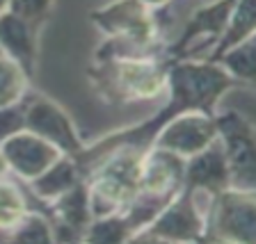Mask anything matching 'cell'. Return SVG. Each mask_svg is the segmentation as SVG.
Instances as JSON below:
<instances>
[{
	"mask_svg": "<svg viewBox=\"0 0 256 244\" xmlns=\"http://www.w3.org/2000/svg\"><path fill=\"white\" fill-rule=\"evenodd\" d=\"M234 89H245L236 78H231L226 71L215 62L206 59H174L167 69V101L165 105L156 110L149 119H144L133 126L112 130L106 137L87 144L85 151L78 155V162L87 174V167L103 153L117 149V146H133V149H146L154 142L156 133L165 126L170 119H174L181 112H206L213 114L218 110V103Z\"/></svg>",
	"mask_w": 256,
	"mask_h": 244,
	"instance_id": "obj_1",
	"label": "cell"
},
{
	"mask_svg": "<svg viewBox=\"0 0 256 244\" xmlns=\"http://www.w3.org/2000/svg\"><path fill=\"white\" fill-rule=\"evenodd\" d=\"M170 64L165 48L138 55H94L87 75L108 105H130L156 101L165 94Z\"/></svg>",
	"mask_w": 256,
	"mask_h": 244,
	"instance_id": "obj_2",
	"label": "cell"
},
{
	"mask_svg": "<svg viewBox=\"0 0 256 244\" xmlns=\"http://www.w3.org/2000/svg\"><path fill=\"white\" fill-rule=\"evenodd\" d=\"M158 11L140 0H112L90 11V21L103 32L106 41L94 55H138L162 50Z\"/></svg>",
	"mask_w": 256,
	"mask_h": 244,
	"instance_id": "obj_3",
	"label": "cell"
},
{
	"mask_svg": "<svg viewBox=\"0 0 256 244\" xmlns=\"http://www.w3.org/2000/svg\"><path fill=\"white\" fill-rule=\"evenodd\" d=\"M144 149L117 146L87 167L92 219L122 213L140 192V160Z\"/></svg>",
	"mask_w": 256,
	"mask_h": 244,
	"instance_id": "obj_4",
	"label": "cell"
},
{
	"mask_svg": "<svg viewBox=\"0 0 256 244\" xmlns=\"http://www.w3.org/2000/svg\"><path fill=\"white\" fill-rule=\"evenodd\" d=\"M204 242H256V190L226 187L208 199Z\"/></svg>",
	"mask_w": 256,
	"mask_h": 244,
	"instance_id": "obj_5",
	"label": "cell"
},
{
	"mask_svg": "<svg viewBox=\"0 0 256 244\" xmlns=\"http://www.w3.org/2000/svg\"><path fill=\"white\" fill-rule=\"evenodd\" d=\"M206 210L199 208V194L181 185L162 210L151 219L135 240L146 242H204Z\"/></svg>",
	"mask_w": 256,
	"mask_h": 244,
	"instance_id": "obj_6",
	"label": "cell"
},
{
	"mask_svg": "<svg viewBox=\"0 0 256 244\" xmlns=\"http://www.w3.org/2000/svg\"><path fill=\"white\" fill-rule=\"evenodd\" d=\"M218 142L231 174V187L256 190V128L236 110H215Z\"/></svg>",
	"mask_w": 256,
	"mask_h": 244,
	"instance_id": "obj_7",
	"label": "cell"
},
{
	"mask_svg": "<svg viewBox=\"0 0 256 244\" xmlns=\"http://www.w3.org/2000/svg\"><path fill=\"white\" fill-rule=\"evenodd\" d=\"M23 121H26V130L50 142L64 155L78 158L87 146V142L80 137L74 117L60 103L44 94L28 91L23 96Z\"/></svg>",
	"mask_w": 256,
	"mask_h": 244,
	"instance_id": "obj_8",
	"label": "cell"
},
{
	"mask_svg": "<svg viewBox=\"0 0 256 244\" xmlns=\"http://www.w3.org/2000/svg\"><path fill=\"white\" fill-rule=\"evenodd\" d=\"M213 114L197 112V110L176 114L174 119H170L156 133L154 142L149 146L167 149L172 153L181 155L183 160L192 158V155H197L199 151H204L206 146H210L218 139V128H215Z\"/></svg>",
	"mask_w": 256,
	"mask_h": 244,
	"instance_id": "obj_9",
	"label": "cell"
},
{
	"mask_svg": "<svg viewBox=\"0 0 256 244\" xmlns=\"http://www.w3.org/2000/svg\"><path fill=\"white\" fill-rule=\"evenodd\" d=\"M236 2L238 0H210L206 5L197 7L188 16V21L183 23L181 34L165 46V55L174 62V59L188 57V53L199 41H208V46H210L222 34Z\"/></svg>",
	"mask_w": 256,
	"mask_h": 244,
	"instance_id": "obj_10",
	"label": "cell"
},
{
	"mask_svg": "<svg viewBox=\"0 0 256 244\" xmlns=\"http://www.w3.org/2000/svg\"><path fill=\"white\" fill-rule=\"evenodd\" d=\"M0 153L7 162L10 174L18 176L21 181L30 183L37 176H42L55 160H60L64 153H60L50 142L42 139L39 135L30 130H18L16 135L0 142Z\"/></svg>",
	"mask_w": 256,
	"mask_h": 244,
	"instance_id": "obj_11",
	"label": "cell"
},
{
	"mask_svg": "<svg viewBox=\"0 0 256 244\" xmlns=\"http://www.w3.org/2000/svg\"><path fill=\"white\" fill-rule=\"evenodd\" d=\"M186 160L160 146H146L140 160V192L158 199H172L183 185Z\"/></svg>",
	"mask_w": 256,
	"mask_h": 244,
	"instance_id": "obj_12",
	"label": "cell"
},
{
	"mask_svg": "<svg viewBox=\"0 0 256 244\" xmlns=\"http://www.w3.org/2000/svg\"><path fill=\"white\" fill-rule=\"evenodd\" d=\"M183 187L192 190L194 194H204L208 199L231 187L229 165H226V158H224V151L218 139L204 151H199L197 155L186 160Z\"/></svg>",
	"mask_w": 256,
	"mask_h": 244,
	"instance_id": "obj_13",
	"label": "cell"
},
{
	"mask_svg": "<svg viewBox=\"0 0 256 244\" xmlns=\"http://www.w3.org/2000/svg\"><path fill=\"white\" fill-rule=\"evenodd\" d=\"M39 34H42L39 27L18 18L10 9L0 14V50L5 53V57L18 64L30 80H34L37 75Z\"/></svg>",
	"mask_w": 256,
	"mask_h": 244,
	"instance_id": "obj_14",
	"label": "cell"
},
{
	"mask_svg": "<svg viewBox=\"0 0 256 244\" xmlns=\"http://www.w3.org/2000/svg\"><path fill=\"white\" fill-rule=\"evenodd\" d=\"M50 206V222L55 229V242H74V240H82L87 224L92 222V210H90V194H87V183H78L71 187L69 192L60 194L58 199L48 203Z\"/></svg>",
	"mask_w": 256,
	"mask_h": 244,
	"instance_id": "obj_15",
	"label": "cell"
},
{
	"mask_svg": "<svg viewBox=\"0 0 256 244\" xmlns=\"http://www.w3.org/2000/svg\"><path fill=\"white\" fill-rule=\"evenodd\" d=\"M85 178H87V174L78 160L71 158V155H62L42 176H37L28 185H30V190L34 192L37 199H42L44 203H50L53 199H58L64 192H69L71 187H76L78 183L85 181Z\"/></svg>",
	"mask_w": 256,
	"mask_h": 244,
	"instance_id": "obj_16",
	"label": "cell"
},
{
	"mask_svg": "<svg viewBox=\"0 0 256 244\" xmlns=\"http://www.w3.org/2000/svg\"><path fill=\"white\" fill-rule=\"evenodd\" d=\"M256 37V0H238L231 11L229 21L224 25L222 34L210 43L208 53L202 59L206 62H218L220 55L226 53L229 48Z\"/></svg>",
	"mask_w": 256,
	"mask_h": 244,
	"instance_id": "obj_17",
	"label": "cell"
},
{
	"mask_svg": "<svg viewBox=\"0 0 256 244\" xmlns=\"http://www.w3.org/2000/svg\"><path fill=\"white\" fill-rule=\"evenodd\" d=\"M220 64L231 78H236L240 85H245L247 89L254 87V73H256V37L247 39V41L238 43V46L229 48L226 53L220 55Z\"/></svg>",
	"mask_w": 256,
	"mask_h": 244,
	"instance_id": "obj_18",
	"label": "cell"
},
{
	"mask_svg": "<svg viewBox=\"0 0 256 244\" xmlns=\"http://www.w3.org/2000/svg\"><path fill=\"white\" fill-rule=\"evenodd\" d=\"M133 226L122 213L106 215V217H94L87 224L85 233L80 242H94V244H119V242H133Z\"/></svg>",
	"mask_w": 256,
	"mask_h": 244,
	"instance_id": "obj_19",
	"label": "cell"
},
{
	"mask_svg": "<svg viewBox=\"0 0 256 244\" xmlns=\"http://www.w3.org/2000/svg\"><path fill=\"white\" fill-rule=\"evenodd\" d=\"M30 82L32 80L18 64L0 55V107L23 101V96L30 91Z\"/></svg>",
	"mask_w": 256,
	"mask_h": 244,
	"instance_id": "obj_20",
	"label": "cell"
},
{
	"mask_svg": "<svg viewBox=\"0 0 256 244\" xmlns=\"http://www.w3.org/2000/svg\"><path fill=\"white\" fill-rule=\"evenodd\" d=\"M10 242H55L53 222L48 215L28 208L18 224L10 231Z\"/></svg>",
	"mask_w": 256,
	"mask_h": 244,
	"instance_id": "obj_21",
	"label": "cell"
},
{
	"mask_svg": "<svg viewBox=\"0 0 256 244\" xmlns=\"http://www.w3.org/2000/svg\"><path fill=\"white\" fill-rule=\"evenodd\" d=\"M26 210L28 201L23 197L21 187L14 181H7V176L0 178V231H5L10 235V231L18 224Z\"/></svg>",
	"mask_w": 256,
	"mask_h": 244,
	"instance_id": "obj_22",
	"label": "cell"
},
{
	"mask_svg": "<svg viewBox=\"0 0 256 244\" xmlns=\"http://www.w3.org/2000/svg\"><path fill=\"white\" fill-rule=\"evenodd\" d=\"M55 0H7V9L42 30L53 11Z\"/></svg>",
	"mask_w": 256,
	"mask_h": 244,
	"instance_id": "obj_23",
	"label": "cell"
},
{
	"mask_svg": "<svg viewBox=\"0 0 256 244\" xmlns=\"http://www.w3.org/2000/svg\"><path fill=\"white\" fill-rule=\"evenodd\" d=\"M23 128H26V121H23V101L14 103V105L0 107V142L16 135Z\"/></svg>",
	"mask_w": 256,
	"mask_h": 244,
	"instance_id": "obj_24",
	"label": "cell"
},
{
	"mask_svg": "<svg viewBox=\"0 0 256 244\" xmlns=\"http://www.w3.org/2000/svg\"><path fill=\"white\" fill-rule=\"evenodd\" d=\"M140 2H142V5H146L149 9H154V11H162L172 2V0H140Z\"/></svg>",
	"mask_w": 256,
	"mask_h": 244,
	"instance_id": "obj_25",
	"label": "cell"
},
{
	"mask_svg": "<svg viewBox=\"0 0 256 244\" xmlns=\"http://www.w3.org/2000/svg\"><path fill=\"white\" fill-rule=\"evenodd\" d=\"M7 174H10V169H7V162L2 158V153H0V178H5Z\"/></svg>",
	"mask_w": 256,
	"mask_h": 244,
	"instance_id": "obj_26",
	"label": "cell"
},
{
	"mask_svg": "<svg viewBox=\"0 0 256 244\" xmlns=\"http://www.w3.org/2000/svg\"><path fill=\"white\" fill-rule=\"evenodd\" d=\"M0 242H10V235H7L5 231H0Z\"/></svg>",
	"mask_w": 256,
	"mask_h": 244,
	"instance_id": "obj_27",
	"label": "cell"
},
{
	"mask_svg": "<svg viewBox=\"0 0 256 244\" xmlns=\"http://www.w3.org/2000/svg\"><path fill=\"white\" fill-rule=\"evenodd\" d=\"M7 9V0H0V14Z\"/></svg>",
	"mask_w": 256,
	"mask_h": 244,
	"instance_id": "obj_28",
	"label": "cell"
},
{
	"mask_svg": "<svg viewBox=\"0 0 256 244\" xmlns=\"http://www.w3.org/2000/svg\"><path fill=\"white\" fill-rule=\"evenodd\" d=\"M0 55H5V53H2V50H0Z\"/></svg>",
	"mask_w": 256,
	"mask_h": 244,
	"instance_id": "obj_29",
	"label": "cell"
}]
</instances>
